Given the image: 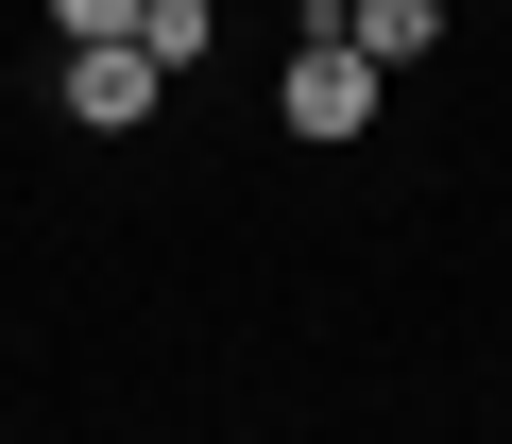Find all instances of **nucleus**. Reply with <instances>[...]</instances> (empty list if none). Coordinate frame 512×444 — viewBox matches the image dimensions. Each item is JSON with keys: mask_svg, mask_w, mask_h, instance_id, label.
<instances>
[{"mask_svg": "<svg viewBox=\"0 0 512 444\" xmlns=\"http://www.w3.org/2000/svg\"><path fill=\"white\" fill-rule=\"evenodd\" d=\"M274 120H291V137H308V154H342V137H359V120H376V69H359V52H342V0H325V18H308V35H291V69H274Z\"/></svg>", "mask_w": 512, "mask_h": 444, "instance_id": "obj_1", "label": "nucleus"}, {"mask_svg": "<svg viewBox=\"0 0 512 444\" xmlns=\"http://www.w3.org/2000/svg\"><path fill=\"white\" fill-rule=\"evenodd\" d=\"M52 35H69V52H120V35H137V0H52Z\"/></svg>", "mask_w": 512, "mask_h": 444, "instance_id": "obj_5", "label": "nucleus"}, {"mask_svg": "<svg viewBox=\"0 0 512 444\" xmlns=\"http://www.w3.org/2000/svg\"><path fill=\"white\" fill-rule=\"evenodd\" d=\"M342 52H359L376 86H410V69L444 52V0H342Z\"/></svg>", "mask_w": 512, "mask_h": 444, "instance_id": "obj_3", "label": "nucleus"}, {"mask_svg": "<svg viewBox=\"0 0 512 444\" xmlns=\"http://www.w3.org/2000/svg\"><path fill=\"white\" fill-rule=\"evenodd\" d=\"M52 103H69V120H86V137H137V120H154V103H171V69H154V52H137V35H120V52H69V69H52Z\"/></svg>", "mask_w": 512, "mask_h": 444, "instance_id": "obj_2", "label": "nucleus"}, {"mask_svg": "<svg viewBox=\"0 0 512 444\" xmlns=\"http://www.w3.org/2000/svg\"><path fill=\"white\" fill-rule=\"evenodd\" d=\"M137 52H154V69H205V52H222V0H137Z\"/></svg>", "mask_w": 512, "mask_h": 444, "instance_id": "obj_4", "label": "nucleus"}]
</instances>
